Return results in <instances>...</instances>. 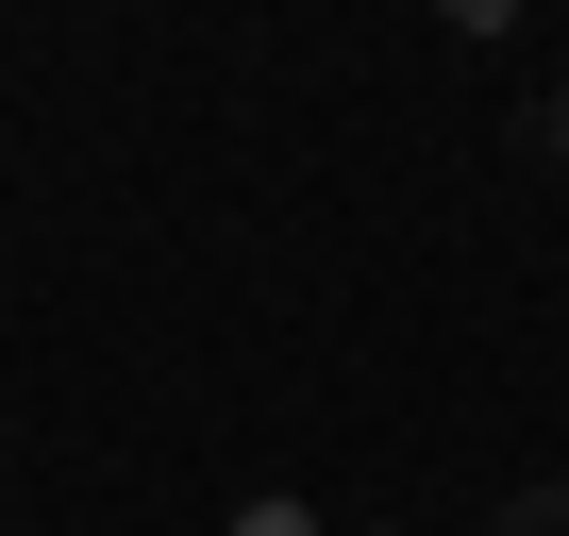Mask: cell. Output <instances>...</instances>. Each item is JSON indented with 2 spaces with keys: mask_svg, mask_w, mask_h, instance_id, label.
<instances>
[{
  "mask_svg": "<svg viewBox=\"0 0 569 536\" xmlns=\"http://www.w3.org/2000/svg\"><path fill=\"white\" fill-rule=\"evenodd\" d=\"M218 536H336V519H319V503H302V486H251V503H234V519H218Z\"/></svg>",
  "mask_w": 569,
  "mask_h": 536,
  "instance_id": "6da1fadb",
  "label": "cell"
},
{
  "mask_svg": "<svg viewBox=\"0 0 569 536\" xmlns=\"http://www.w3.org/2000/svg\"><path fill=\"white\" fill-rule=\"evenodd\" d=\"M486 536H569V486H519V503H502Z\"/></svg>",
  "mask_w": 569,
  "mask_h": 536,
  "instance_id": "7a4b0ae2",
  "label": "cell"
},
{
  "mask_svg": "<svg viewBox=\"0 0 569 536\" xmlns=\"http://www.w3.org/2000/svg\"><path fill=\"white\" fill-rule=\"evenodd\" d=\"M536 151H552V168H569V85H536Z\"/></svg>",
  "mask_w": 569,
  "mask_h": 536,
  "instance_id": "3957f363",
  "label": "cell"
},
{
  "mask_svg": "<svg viewBox=\"0 0 569 536\" xmlns=\"http://www.w3.org/2000/svg\"><path fill=\"white\" fill-rule=\"evenodd\" d=\"M336 536H419V519H336Z\"/></svg>",
  "mask_w": 569,
  "mask_h": 536,
  "instance_id": "277c9868",
  "label": "cell"
},
{
  "mask_svg": "<svg viewBox=\"0 0 569 536\" xmlns=\"http://www.w3.org/2000/svg\"><path fill=\"white\" fill-rule=\"evenodd\" d=\"M0 536H18V519H0Z\"/></svg>",
  "mask_w": 569,
  "mask_h": 536,
  "instance_id": "5b68a950",
  "label": "cell"
}]
</instances>
